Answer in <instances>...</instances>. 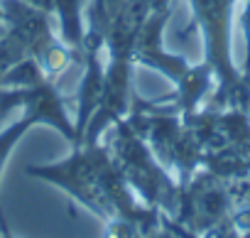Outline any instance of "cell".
Here are the masks:
<instances>
[{"mask_svg": "<svg viewBox=\"0 0 250 238\" xmlns=\"http://www.w3.org/2000/svg\"><path fill=\"white\" fill-rule=\"evenodd\" d=\"M113 128H115V138H113L110 155L120 174L125 177V182L130 184V189L138 194V199L145 206L157 209L165 218L174 221L182 199L179 179H174L172 172L157 160V155L128 123V118Z\"/></svg>", "mask_w": 250, "mask_h": 238, "instance_id": "obj_1", "label": "cell"}, {"mask_svg": "<svg viewBox=\"0 0 250 238\" xmlns=\"http://www.w3.org/2000/svg\"><path fill=\"white\" fill-rule=\"evenodd\" d=\"M194 22L201 30L206 64L218 79V93L238 88V76L230 62V10L233 0H189Z\"/></svg>", "mask_w": 250, "mask_h": 238, "instance_id": "obj_2", "label": "cell"}, {"mask_svg": "<svg viewBox=\"0 0 250 238\" xmlns=\"http://www.w3.org/2000/svg\"><path fill=\"white\" fill-rule=\"evenodd\" d=\"M133 71H135V59L130 54H108L101 101H98L91 121L83 130L81 145H96L108 128L118 126L120 121L128 118L133 101H135Z\"/></svg>", "mask_w": 250, "mask_h": 238, "instance_id": "obj_3", "label": "cell"}, {"mask_svg": "<svg viewBox=\"0 0 250 238\" xmlns=\"http://www.w3.org/2000/svg\"><path fill=\"white\" fill-rule=\"evenodd\" d=\"M0 5H3L8 32L25 44L32 59L42 57L59 40L54 20L44 10L25 3V0H0Z\"/></svg>", "mask_w": 250, "mask_h": 238, "instance_id": "obj_4", "label": "cell"}, {"mask_svg": "<svg viewBox=\"0 0 250 238\" xmlns=\"http://www.w3.org/2000/svg\"><path fill=\"white\" fill-rule=\"evenodd\" d=\"M20 113L30 118L32 126H49L59 130L71 145H76V130L74 118L66 110V101L57 88L54 79H40L35 86L22 88V106Z\"/></svg>", "mask_w": 250, "mask_h": 238, "instance_id": "obj_5", "label": "cell"}, {"mask_svg": "<svg viewBox=\"0 0 250 238\" xmlns=\"http://www.w3.org/2000/svg\"><path fill=\"white\" fill-rule=\"evenodd\" d=\"M98 49H83V74L76 88V118H74V130H76V145H81L83 130L91 121V115L101 101V91H103V74H105V64H101L98 59Z\"/></svg>", "mask_w": 250, "mask_h": 238, "instance_id": "obj_6", "label": "cell"}, {"mask_svg": "<svg viewBox=\"0 0 250 238\" xmlns=\"http://www.w3.org/2000/svg\"><path fill=\"white\" fill-rule=\"evenodd\" d=\"M86 3L88 0H54L52 20L57 22L59 40L74 52V57H83L86 40Z\"/></svg>", "mask_w": 250, "mask_h": 238, "instance_id": "obj_7", "label": "cell"}, {"mask_svg": "<svg viewBox=\"0 0 250 238\" xmlns=\"http://www.w3.org/2000/svg\"><path fill=\"white\" fill-rule=\"evenodd\" d=\"M35 128L30 118H25L22 113L15 115L8 126L0 128V177H3V170L15 150V145L27 135V130ZM0 233H10V226H8V218H5V211H3V201H0Z\"/></svg>", "mask_w": 250, "mask_h": 238, "instance_id": "obj_8", "label": "cell"}, {"mask_svg": "<svg viewBox=\"0 0 250 238\" xmlns=\"http://www.w3.org/2000/svg\"><path fill=\"white\" fill-rule=\"evenodd\" d=\"M22 106V88H0V128L8 126Z\"/></svg>", "mask_w": 250, "mask_h": 238, "instance_id": "obj_9", "label": "cell"}, {"mask_svg": "<svg viewBox=\"0 0 250 238\" xmlns=\"http://www.w3.org/2000/svg\"><path fill=\"white\" fill-rule=\"evenodd\" d=\"M5 32H8V25H5V15H3V5H0V40L5 37Z\"/></svg>", "mask_w": 250, "mask_h": 238, "instance_id": "obj_10", "label": "cell"}, {"mask_svg": "<svg viewBox=\"0 0 250 238\" xmlns=\"http://www.w3.org/2000/svg\"><path fill=\"white\" fill-rule=\"evenodd\" d=\"M3 238H15V236L13 233H3Z\"/></svg>", "mask_w": 250, "mask_h": 238, "instance_id": "obj_11", "label": "cell"}, {"mask_svg": "<svg viewBox=\"0 0 250 238\" xmlns=\"http://www.w3.org/2000/svg\"><path fill=\"white\" fill-rule=\"evenodd\" d=\"M0 238H3V233H0Z\"/></svg>", "mask_w": 250, "mask_h": 238, "instance_id": "obj_12", "label": "cell"}]
</instances>
